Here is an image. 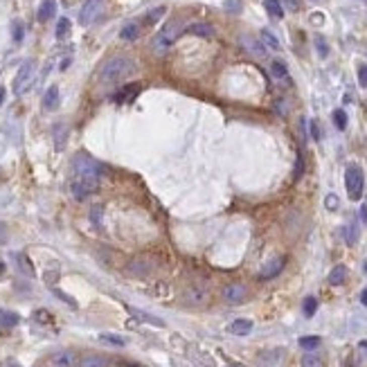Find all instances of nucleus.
Segmentation results:
<instances>
[{
    "label": "nucleus",
    "mask_w": 367,
    "mask_h": 367,
    "mask_svg": "<svg viewBox=\"0 0 367 367\" xmlns=\"http://www.w3.org/2000/svg\"><path fill=\"white\" fill-rule=\"evenodd\" d=\"M79 367H108V360L104 356H86L79 363Z\"/></svg>",
    "instance_id": "25"
},
{
    "label": "nucleus",
    "mask_w": 367,
    "mask_h": 367,
    "mask_svg": "<svg viewBox=\"0 0 367 367\" xmlns=\"http://www.w3.org/2000/svg\"><path fill=\"white\" fill-rule=\"evenodd\" d=\"M138 36H140L138 23H127V25L119 30V38H122V41H135Z\"/></svg>",
    "instance_id": "20"
},
{
    "label": "nucleus",
    "mask_w": 367,
    "mask_h": 367,
    "mask_svg": "<svg viewBox=\"0 0 367 367\" xmlns=\"http://www.w3.org/2000/svg\"><path fill=\"white\" fill-rule=\"evenodd\" d=\"M178 36H180V23L178 21L167 23V25L156 34V38H153V50H156L158 54H162V52H167L169 47L173 45V41H176Z\"/></svg>",
    "instance_id": "4"
},
{
    "label": "nucleus",
    "mask_w": 367,
    "mask_h": 367,
    "mask_svg": "<svg viewBox=\"0 0 367 367\" xmlns=\"http://www.w3.org/2000/svg\"><path fill=\"white\" fill-rule=\"evenodd\" d=\"M72 173L77 178H86V180H95V182L101 180V167L90 156H86V153H79L72 160Z\"/></svg>",
    "instance_id": "2"
},
{
    "label": "nucleus",
    "mask_w": 367,
    "mask_h": 367,
    "mask_svg": "<svg viewBox=\"0 0 367 367\" xmlns=\"http://www.w3.org/2000/svg\"><path fill=\"white\" fill-rule=\"evenodd\" d=\"M50 367H54V365H50Z\"/></svg>",
    "instance_id": "53"
},
{
    "label": "nucleus",
    "mask_w": 367,
    "mask_h": 367,
    "mask_svg": "<svg viewBox=\"0 0 367 367\" xmlns=\"http://www.w3.org/2000/svg\"><path fill=\"white\" fill-rule=\"evenodd\" d=\"M320 336H304V338H300V347L302 349H307V351H313V349H318L320 347Z\"/></svg>",
    "instance_id": "26"
},
{
    "label": "nucleus",
    "mask_w": 367,
    "mask_h": 367,
    "mask_svg": "<svg viewBox=\"0 0 367 367\" xmlns=\"http://www.w3.org/2000/svg\"><path fill=\"white\" fill-rule=\"evenodd\" d=\"M360 302H363V304H365V307H367V288H365V291H363V293H360Z\"/></svg>",
    "instance_id": "48"
},
{
    "label": "nucleus",
    "mask_w": 367,
    "mask_h": 367,
    "mask_svg": "<svg viewBox=\"0 0 367 367\" xmlns=\"http://www.w3.org/2000/svg\"><path fill=\"white\" fill-rule=\"evenodd\" d=\"M284 3H286L288 12H297L300 9V0H284Z\"/></svg>",
    "instance_id": "43"
},
{
    "label": "nucleus",
    "mask_w": 367,
    "mask_h": 367,
    "mask_svg": "<svg viewBox=\"0 0 367 367\" xmlns=\"http://www.w3.org/2000/svg\"><path fill=\"white\" fill-rule=\"evenodd\" d=\"M153 268V264L149 262L147 257H135L131 259V264H129V273L131 275H138V277H144V275H149Z\"/></svg>",
    "instance_id": "11"
},
{
    "label": "nucleus",
    "mask_w": 367,
    "mask_h": 367,
    "mask_svg": "<svg viewBox=\"0 0 367 367\" xmlns=\"http://www.w3.org/2000/svg\"><path fill=\"white\" fill-rule=\"evenodd\" d=\"M302 311H304V316H307V318L316 316V311H318V300H316V297H307L304 304H302Z\"/></svg>",
    "instance_id": "33"
},
{
    "label": "nucleus",
    "mask_w": 367,
    "mask_h": 367,
    "mask_svg": "<svg viewBox=\"0 0 367 367\" xmlns=\"http://www.w3.org/2000/svg\"><path fill=\"white\" fill-rule=\"evenodd\" d=\"M223 297H225V302H230V304H239L248 297V288H246L243 284H228V286L223 288Z\"/></svg>",
    "instance_id": "9"
},
{
    "label": "nucleus",
    "mask_w": 367,
    "mask_h": 367,
    "mask_svg": "<svg viewBox=\"0 0 367 367\" xmlns=\"http://www.w3.org/2000/svg\"><path fill=\"white\" fill-rule=\"evenodd\" d=\"M3 101H5V88L0 86V104H3Z\"/></svg>",
    "instance_id": "49"
},
{
    "label": "nucleus",
    "mask_w": 367,
    "mask_h": 367,
    "mask_svg": "<svg viewBox=\"0 0 367 367\" xmlns=\"http://www.w3.org/2000/svg\"><path fill=\"white\" fill-rule=\"evenodd\" d=\"M18 322H21V318H18V313H12V311H0V327H16Z\"/></svg>",
    "instance_id": "23"
},
{
    "label": "nucleus",
    "mask_w": 367,
    "mask_h": 367,
    "mask_svg": "<svg viewBox=\"0 0 367 367\" xmlns=\"http://www.w3.org/2000/svg\"><path fill=\"white\" fill-rule=\"evenodd\" d=\"M5 241H7V228L0 225V243H5Z\"/></svg>",
    "instance_id": "47"
},
{
    "label": "nucleus",
    "mask_w": 367,
    "mask_h": 367,
    "mask_svg": "<svg viewBox=\"0 0 367 367\" xmlns=\"http://www.w3.org/2000/svg\"><path fill=\"white\" fill-rule=\"evenodd\" d=\"M185 32L192 34V36H201V38H212L214 36V27H212L210 23H192Z\"/></svg>",
    "instance_id": "12"
},
{
    "label": "nucleus",
    "mask_w": 367,
    "mask_h": 367,
    "mask_svg": "<svg viewBox=\"0 0 367 367\" xmlns=\"http://www.w3.org/2000/svg\"><path fill=\"white\" fill-rule=\"evenodd\" d=\"M309 127H311V138L313 140H320V129H318L316 119H311V122H309Z\"/></svg>",
    "instance_id": "41"
},
{
    "label": "nucleus",
    "mask_w": 367,
    "mask_h": 367,
    "mask_svg": "<svg viewBox=\"0 0 367 367\" xmlns=\"http://www.w3.org/2000/svg\"><path fill=\"white\" fill-rule=\"evenodd\" d=\"M66 135H68V131H66V127L64 124H59V127H54V144H56V149H64L66 147Z\"/></svg>",
    "instance_id": "34"
},
{
    "label": "nucleus",
    "mask_w": 367,
    "mask_h": 367,
    "mask_svg": "<svg viewBox=\"0 0 367 367\" xmlns=\"http://www.w3.org/2000/svg\"><path fill=\"white\" fill-rule=\"evenodd\" d=\"M264 7L273 18H282L284 16V7L279 5V0H264Z\"/></svg>",
    "instance_id": "24"
},
{
    "label": "nucleus",
    "mask_w": 367,
    "mask_h": 367,
    "mask_svg": "<svg viewBox=\"0 0 367 367\" xmlns=\"http://www.w3.org/2000/svg\"><path fill=\"white\" fill-rule=\"evenodd\" d=\"M23 34H25V27H23L21 21H14L12 23V36H14V43H21L23 41Z\"/></svg>",
    "instance_id": "36"
},
{
    "label": "nucleus",
    "mask_w": 367,
    "mask_h": 367,
    "mask_svg": "<svg viewBox=\"0 0 367 367\" xmlns=\"http://www.w3.org/2000/svg\"><path fill=\"white\" fill-rule=\"evenodd\" d=\"M101 9H104V0H86L79 12V23L81 25H93L99 18Z\"/></svg>",
    "instance_id": "8"
},
{
    "label": "nucleus",
    "mask_w": 367,
    "mask_h": 367,
    "mask_svg": "<svg viewBox=\"0 0 367 367\" xmlns=\"http://www.w3.org/2000/svg\"><path fill=\"white\" fill-rule=\"evenodd\" d=\"M182 300H185L187 307H205L207 302L212 300V293L210 288L205 286V284H192V286L185 288V293H182Z\"/></svg>",
    "instance_id": "5"
},
{
    "label": "nucleus",
    "mask_w": 367,
    "mask_h": 367,
    "mask_svg": "<svg viewBox=\"0 0 367 367\" xmlns=\"http://www.w3.org/2000/svg\"><path fill=\"white\" fill-rule=\"evenodd\" d=\"M97 187H99V182H95V180H86V178L72 176V180H70V194L75 196L77 201H84V199H88L90 194H95V192H97Z\"/></svg>",
    "instance_id": "7"
},
{
    "label": "nucleus",
    "mask_w": 367,
    "mask_h": 367,
    "mask_svg": "<svg viewBox=\"0 0 367 367\" xmlns=\"http://www.w3.org/2000/svg\"><path fill=\"white\" fill-rule=\"evenodd\" d=\"M138 93H140V86L138 84H129V86H124L117 95H115V101H122V104H124V101H131Z\"/></svg>",
    "instance_id": "19"
},
{
    "label": "nucleus",
    "mask_w": 367,
    "mask_h": 367,
    "mask_svg": "<svg viewBox=\"0 0 367 367\" xmlns=\"http://www.w3.org/2000/svg\"><path fill=\"white\" fill-rule=\"evenodd\" d=\"M129 311L133 313L138 320H144V322H149V325H156V327H165V322L160 320V318H156V316H149V313H144V311H138V309H129Z\"/></svg>",
    "instance_id": "22"
},
{
    "label": "nucleus",
    "mask_w": 367,
    "mask_h": 367,
    "mask_svg": "<svg viewBox=\"0 0 367 367\" xmlns=\"http://www.w3.org/2000/svg\"><path fill=\"white\" fill-rule=\"evenodd\" d=\"M225 9H232V12L236 14L239 12V3H236V0H225Z\"/></svg>",
    "instance_id": "44"
},
{
    "label": "nucleus",
    "mask_w": 367,
    "mask_h": 367,
    "mask_svg": "<svg viewBox=\"0 0 367 367\" xmlns=\"http://www.w3.org/2000/svg\"><path fill=\"white\" fill-rule=\"evenodd\" d=\"M56 106H59V88H56V86H50L47 93H45V97H43V108L54 110Z\"/></svg>",
    "instance_id": "16"
},
{
    "label": "nucleus",
    "mask_w": 367,
    "mask_h": 367,
    "mask_svg": "<svg viewBox=\"0 0 367 367\" xmlns=\"http://www.w3.org/2000/svg\"><path fill=\"white\" fill-rule=\"evenodd\" d=\"M334 124H336L338 131H345V129H347V113L342 108L334 110Z\"/></svg>",
    "instance_id": "32"
},
{
    "label": "nucleus",
    "mask_w": 367,
    "mask_h": 367,
    "mask_svg": "<svg viewBox=\"0 0 367 367\" xmlns=\"http://www.w3.org/2000/svg\"><path fill=\"white\" fill-rule=\"evenodd\" d=\"M54 12H56V0H43L41 7H38L36 18H38L41 23H47L52 16H54Z\"/></svg>",
    "instance_id": "14"
},
{
    "label": "nucleus",
    "mask_w": 367,
    "mask_h": 367,
    "mask_svg": "<svg viewBox=\"0 0 367 367\" xmlns=\"http://www.w3.org/2000/svg\"><path fill=\"white\" fill-rule=\"evenodd\" d=\"M270 75L275 77V79L277 81H284V84H288V68L284 66V61H273V64H270Z\"/></svg>",
    "instance_id": "17"
},
{
    "label": "nucleus",
    "mask_w": 367,
    "mask_h": 367,
    "mask_svg": "<svg viewBox=\"0 0 367 367\" xmlns=\"http://www.w3.org/2000/svg\"><path fill=\"white\" fill-rule=\"evenodd\" d=\"M228 331L232 336H248L250 331H253V320H246V318H239V320H234L232 325L228 327Z\"/></svg>",
    "instance_id": "13"
},
{
    "label": "nucleus",
    "mask_w": 367,
    "mask_h": 367,
    "mask_svg": "<svg viewBox=\"0 0 367 367\" xmlns=\"http://www.w3.org/2000/svg\"><path fill=\"white\" fill-rule=\"evenodd\" d=\"M16 262H18V268H21L23 273L27 275V277H34V268H32L30 259H27L25 255H21V253H18V255H16Z\"/></svg>",
    "instance_id": "30"
},
{
    "label": "nucleus",
    "mask_w": 367,
    "mask_h": 367,
    "mask_svg": "<svg viewBox=\"0 0 367 367\" xmlns=\"http://www.w3.org/2000/svg\"><path fill=\"white\" fill-rule=\"evenodd\" d=\"M345 279H347V268L342 266H336L334 270L329 273V284L331 286H340V284H345Z\"/></svg>",
    "instance_id": "21"
},
{
    "label": "nucleus",
    "mask_w": 367,
    "mask_h": 367,
    "mask_svg": "<svg viewBox=\"0 0 367 367\" xmlns=\"http://www.w3.org/2000/svg\"><path fill=\"white\" fill-rule=\"evenodd\" d=\"M342 232H345V241H347V246H354L356 241H358V228H356L354 223L345 225V228H342Z\"/></svg>",
    "instance_id": "28"
},
{
    "label": "nucleus",
    "mask_w": 367,
    "mask_h": 367,
    "mask_svg": "<svg viewBox=\"0 0 367 367\" xmlns=\"http://www.w3.org/2000/svg\"><path fill=\"white\" fill-rule=\"evenodd\" d=\"M284 264H286V259H284V257L270 259L266 266L262 268V273H259V279H273V277H277V275L284 270Z\"/></svg>",
    "instance_id": "10"
},
{
    "label": "nucleus",
    "mask_w": 367,
    "mask_h": 367,
    "mask_svg": "<svg viewBox=\"0 0 367 367\" xmlns=\"http://www.w3.org/2000/svg\"><path fill=\"white\" fill-rule=\"evenodd\" d=\"M360 3H367V0H360Z\"/></svg>",
    "instance_id": "52"
},
{
    "label": "nucleus",
    "mask_w": 367,
    "mask_h": 367,
    "mask_svg": "<svg viewBox=\"0 0 367 367\" xmlns=\"http://www.w3.org/2000/svg\"><path fill=\"white\" fill-rule=\"evenodd\" d=\"M358 81H360V86H365L367 88V64L358 66Z\"/></svg>",
    "instance_id": "39"
},
{
    "label": "nucleus",
    "mask_w": 367,
    "mask_h": 367,
    "mask_svg": "<svg viewBox=\"0 0 367 367\" xmlns=\"http://www.w3.org/2000/svg\"><path fill=\"white\" fill-rule=\"evenodd\" d=\"M165 12H167L165 7H156V9H151V12H149L147 16H144V23H147V25H153V23H158L162 16H165Z\"/></svg>",
    "instance_id": "31"
},
{
    "label": "nucleus",
    "mask_w": 367,
    "mask_h": 367,
    "mask_svg": "<svg viewBox=\"0 0 367 367\" xmlns=\"http://www.w3.org/2000/svg\"><path fill=\"white\" fill-rule=\"evenodd\" d=\"M99 216H101V207H93V221L99 223Z\"/></svg>",
    "instance_id": "46"
},
{
    "label": "nucleus",
    "mask_w": 367,
    "mask_h": 367,
    "mask_svg": "<svg viewBox=\"0 0 367 367\" xmlns=\"http://www.w3.org/2000/svg\"><path fill=\"white\" fill-rule=\"evenodd\" d=\"M133 70H135L133 59H129V56H113V59H108L101 66L99 81L101 84H117L119 79L129 77Z\"/></svg>",
    "instance_id": "1"
},
{
    "label": "nucleus",
    "mask_w": 367,
    "mask_h": 367,
    "mask_svg": "<svg viewBox=\"0 0 367 367\" xmlns=\"http://www.w3.org/2000/svg\"><path fill=\"white\" fill-rule=\"evenodd\" d=\"M302 171H304V160H302V156H300V158H297V167H295V178H300Z\"/></svg>",
    "instance_id": "45"
},
{
    "label": "nucleus",
    "mask_w": 367,
    "mask_h": 367,
    "mask_svg": "<svg viewBox=\"0 0 367 367\" xmlns=\"http://www.w3.org/2000/svg\"><path fill=\"white\" fill-rule=\"evenodd\" d=\"M70 25L72 23L68 18H59V25H56V38H66L70 34Z\"/></svg>",
    "instance_id": "35"
},
{
    "label": "nucleus",
    "mask_w": 367,
    "mask_h": 367,
    "mask_svg": "<svg viewBox=\"0 0 367 367\" xmlns=\"http://www.w3.org/2000/svg\"><path fill=\"white\" fill-rule=\"evenodd\" d=\"M302 367H322V358L318 354H307L302 358Z\"/></svg>",
    "instance_id": "37"
},
{
    "label": "nucleus",
    "mask_w": 367,
    "mask_h": 367,
    "mask_svg": "<svg viewBox=\"0 0 367 367\" xmlns=\"http://www.w3.org/2000/svg\"><path fill=\"white\" fill-rule=\"evenodd\" d=\"M3 270H5V264H3V262H0V275H3Z\"/></svg>",
    "instance_id": "50"
},
{
    "label": "nucleus",
    "mask_w": 367,
    "mask_h": 367,
    "mask_svg": "<svg viewBox=\"0 0 367 367\" xmlns=\"http://www.w3.org/2000/svg\"><path fill=\"white\" fill-rule=\"evenodd\" d=\"M99 340L106 342V345H113V347H124L127 345V340H124L122 336H115V334H101Z\"/></svg>",
    "instance_id": "29"
},
{
    "label": "nucleus",
    "mask_w": 367,
    "mask_h": 367,
    "mask_svg": "<svg viewBox=\"0 0 367 367\" xmlns=\"http://www.w3.org/2000/svg\"><path fill=\"white\" fill-rule=\"evenodd\" d=\"M365 273H367V262H365Z\"/></svg>",
    "instance_id": "51"
},
{
    "label": "nucleus",
    "mask_w": 367,
    "mask_h": 367,
    "mask_svg": "<svg viewBox=\"0 0 367 367\" xmlns=\"http://www.w3.org/2000/svg\"><path fill=\"white\" fill-rule=\"evenodd\" d=\"M345 187H347V196L351 201H360L363 196V187H365V176L363 169L358 165H349L345 171Z\"/></svg>",
    "instance_id": "3"
},
{
    "label": "nucleus",
    "mask_w": 367,
    "mask_h": 367,
    "mask_svg": "<svg viewBox=\"0 0 367 367\" xmlns=\"http://www.w3.org/2000/svg\"><path fill=\"white\" fill-rule=\"evenodd\" d=\"M52 365L54 367H72L75 365V354L72 351H59L52 356Z\"/></svg>",
    "instance_id": "18"
},
{
    "label": "nucleus",
    "mask_w": 367,
    "mask_h": 367,
    "mask_svg": "<svg viewBox=\"0 0 367 367\" xmlns=\"http://www.w3.org/2000/svg\"><path fill=\"white\" fill-rule=\"evenodd\" d=\"M316 45H318V52H320V56H327L329 54V47H327V41L322 36H316Z\"/></svg>",
    "instance_id": "38"
},
{
    "label": "nucleus",
    "mask_w": 367,
    "mask_h": 367,
    "mask_svg": "<svg viewBox=\"0 0 367 367\" xmlns=\"http://www.w3.org/2000/svg\"><path fill=\"white\" fill-rule=\"evenodd\" d=\"M34 75H36V64H34V61H25V64L21 66V70H18L16 79H14V93L16 95L25 93V90L32 86Z\"/></svg>",
    "instance_id": "6"
},
{
    "label": "nucleus",
    "mask_w": 367,
    "mask_h": 367,
    "mask_svg": "<svg viewBox=\"0 0 367 367\" xmlns=\"http://www.w3.org/2000/svg\"><path fill=\"white\" fill-rule=\"evenodd\" d=\"M241 43H243V47L250 52V54H255L257 59H262L264 54H266V50H264V43L262 41H255L253 36H243L241 38Z\"/></svg>",
    "instance_id": "15"
},
{
    "label": "nucleus",
    "mask_w": 367,
    "mask_h": 367,
    "mask_svg": "<svg viewBox=\"0 0 367 367\" xmlns=\"http://www.w3.org/2000/svg\"><path fill=\"white\" fill-rule=\"evenodd\" d=\"M325 205H327V210H331V212H334L336 207H338V196L329 194V196H327V201H325Z\"/></svg>",
    "instance_id": "40"
},
{
    "label": "nucleus",
    "mask_w": 367,
    "mask_h": 367,
    "mask_svg": "<svg viewBox=\"0 0 367 367\" xmlns=\"http://www.w3.org/2000/svg\"><path fill=\"white\" fill-rule=\"evenodd\" d=\"M262 43H264V47H270V50H279V41H277V36L275 34H270L268 30H262Z\"/></svg>",
    "instance_id": "27"
},
{
    "label": "nucleus",
    "mask_w": 367,
    "mask_h": 367,
    "mask_svg": "<svg viewBox=\"0 0 367 367\" xmlns=\"http://www.w3.org/2000/svg\"><path fill=\"white\" fill-rule=\"evenodd\" d=\"M358 216H360V223H363L365 228H367V203H363V205H360V212H358Z\"/></svg>",
    "instance_id": "42"
}]
</instances>
